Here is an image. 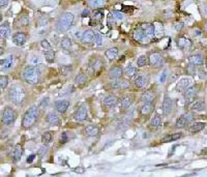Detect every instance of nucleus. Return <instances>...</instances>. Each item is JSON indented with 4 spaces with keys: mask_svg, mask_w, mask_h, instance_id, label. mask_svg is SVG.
<instances>
[{
    "mask_svg": "<svg viewBox=\"0 0 207 177\" xmlns=\"http://www.w3.org/2000/svg\"><path fill=\"white\" fill-rule=\"evenodd\" d=\"M26 98V92L24 87L21 86L19 84H15L9 88L8 90V98L13 104L17 105H22L23 102L25 100Z\"/></svg>",
    "mask_w": 207,
    "mask_h": 177,
    "instance_id": "nucleus-1",
    "label": "nucleus"
},
{
    "mask_svg": "<svg viewBox=\"0 0 207 177\" xmlns=\"http://www.w3.org/2000/svg\"><path fill=\"white\" fill-rule=\"evenodd\" d=\"M39 116V110L36 106H32L30 107L27 111L25 112L24 116H23L22 120V126L24 129H30L36 123L37 119Z\"/></svg>",
    "mask_w": 207,
    "mask_h": 177,
    "instance_id": "nucleus-2",
    "label": "nucleus"
},
{
    "mask_svg": "<svg viewBox=\"0 0 207 177\" xmlns=\"http://www.w3.org/2000/svg\"><path fill=\"white\" fill-rule=\"evenodd\" d=\"M74 20H75V16L72 13H64V14H62L56 24V30L59 33H63V32L67 31L72 27V25H73Z\"/></svg>",
    "mask_w": 207,
    "mask_h": 177,
    "instance_id": "nucleus-3",
    "label": "nucleus"
},
{
    "mask_svg": "<svg viewBox=\"0 0 207 177\" xmlns=\"http://www.w3.org/2000/svg\"><path fill=\"white\" fill-rule=\"evenodd\" d=\"M22 77L29 84H36L41 77V73L35 66H27L23 70Z\"/></svg>",
    "mask_w": 207,
    "mask_h": 177,
    "instance_id": "nucleus-4",
    "label": "nucleus"
},
{
    "mask_svg": "<svg viewBox=\"0 0 207 177\" xmlns=\"http://www.w3.org/2000/svg\"><path fill=\"white\" fill-rule=\"evenodd\" d=\"M16 120V113L11 108H5L2 112V122L6 125H11Z\"/></svg>",
    "mask_w": 207,
    "mask_h": 177,
    "instance_id": "nucleus-5",
    "label": "nucleus"
},
{
    "mask_svg": "<svg viewBox=\"0 0 207 177\" xmlns=\"http://www.w3.org/2000/svg\"><path fill=\"white\" fill-rule=\"evenodd\" d=\"M193 119H194V114L191 113V112H187V113L180 116V118L177 120V122H176L175 126L177 127V129L185 127L187 125H189V123L193 121Z\"/></svg>",
    "mask_w": 207,
    "mask_h": 177,
    "instance_id": "nucleus-6",
    "label": "nucleus"
},
{
    "mask_svg": "<svg viewBox=\"0 0 207 177\" xmlns=\"http://www.w3.org/2000/svg\"><path fill=\"white\" fill-rule=\"evenodd\" d=\"M87 116H88V112H87L86 107L85 106H81L74 113V119L77 122H82V121L86 120Z\"/></svg>",
    "mask_w": 207,
    "mask_h": 177,
    "instance_id": "nucleus-7",
    "label": "nucleus"
},
{
    "mask_svg": "<svg viewBox=\"0 0 207 177\" xmlns=\"http://www.w3.org/2000/svg\"><path fill=\"white\" fill-rule=\"evenodd\" d=\"M133 37H134V39L136 41H138V43H146V41H148V37H146L145 32H144V30L142 29L141 27L137 28V29H135L134 33H133Z\"/></svg>",
    "mask_w": 207,
    "mask_h": 177,
    "instance_id": "nucleus-8",
    "label": "nucleus"
},
{
    "mask_svg": "<svg viewBox=\"0 0 207 177\" xmlns=\"http://www.w3.org/2000/svg\"><path fill=\"white\" fill-rule=\"evenodd\" d=\"M141 28L144 30V32H145L146 37H148V39H153L155 35V27L153 24H151V23H144V24H142L141 25Z\"/></svg>",
    "mask_w": 207,
    "mask_h": 177,
    "instance_id": "nucleus-9",
    "label": "nucleus"
},
{
    "mask_svg": "<svg viewBox=\"0 0 207 177\" xmlns=\"http://www.w3.org/2000/svg\"><path fill=\"white\" fill-rule=\"evenodd\" d=\"M192 86V80L189 79V78H183V79L179 80V82L177 83V86H176V89L180 92H185L187 88Z\"/></svg>",
    "mask_w": 207,
    "mask_h": 177,
    "instance_id": "nucleus-10",
    "label": "nucleus"
},
{
    "mask_svg": "<svg viewBox=\"0 0 207 177\" xmlns=\"http://www.w3.org/2000/svg\"><path fill=\"white\" fill-rule=\"evenodd\" d=\"M13 65H14V57L13 56H8L4 59H1V61H0V68L2 72L11 70Z\"/></svg>",
    "mask_w": 207,
    "mask_h": 177,
    "instance_id": "nucleus-11",
    "label": "nucleus"
},
{
    "mask_svg": "<svg viewBox=\"0 0 207 177\" xmlns=\"http://www.w3.org/2000/svg\"><path fill=\"white\" fill-rule=\"evenodd\" d=\"M196 94H197V89L194 86H191L189 88H187L185 91V100H187V104L193 103V100L196 98Z\"/></svg>",
    "mask_w": 207,
    "mask_h": 177,
    "instance_id": "nucleus-12",
    "label": "nucleus"
},
{
    "mask_svg": "<svg viewBox=\"0 0 207 177\" xmlns=\"http://www.w3.org/2000/svg\"><path fill=\"white\" fill-rule=\"evenodd\" d=\"M121 76H122V68L120 66H115V67H112L111 70H109L108 73V77L111 80H116V79H120Z\"/></svg>",
    "mask_w": 207,
    "mask_h": 177,
    "instance_id": "nucleus-13",
    "label": "nucleus"
},
{
    "mask_svg": "<svg viewBox=\"0 0 207 177\" xmlns=\"http://www.w3.org/2000/svg\"><path fill=\"white\" fill-rule=\"evenodd\" d=\"M111 87L112 88H117V89H125L128 87V82L126 80L123 79H116V80H112L111 82Z\"/></svg>",
    "mask_w": 207,
    "mask_h": 177,
    "instance_id": "nucleus-14",
    "label": "nucleus"
},
{
    "mask_svg": "<svg viewBox=\"0 0 207 177\" xmlns=\"http://www.w3.org/2000/svg\"><path fill=\"white\" fill-rule=\"evenodd\" d=\"M26 34L24 32H16V33L13 35V41L16 44L17 46H22L26 43Z\"/></svg>",
    "mask_w": 207,
    "mask_h": 177,
    "instance_id": "nucleus-15",
    "label": "nucleus"
},
{
    "mask_svg": "<svg viewBox=\"0 0 207 177\" xmlns=\"http://www.w3.org/2000/svg\"><path fill=\"white\" fill-rule=\"evenodd\" d=\"M94 37H95V33L91 29H87L83 32L82 35V41L84 44H91L92 41H94Z\"/></svg>",
    "mask_w": 207,
    "mask_h": 177,
    "instance_id": "nucleus-16",
    "label": "nucleus"
},
{
    "mask_svg": "<svg viewBox=\"0 0 207 177\" xmlns=\"http://www.w3.org/2000/svg\"><path fill=\"white\" fill-rule=\"evenodd\" d=\"M69 107V103L65 100H57L55 103V110L59 113H64L66 110Z\"/></svg>",
    "mask_w": 207,
    "mask_h": 177,
    "instance_id": "nucleus-17",
    "label": "nucleus"
},
{
    "mask_svg": "<svg viewBox=\"0 0 207 177\" xmlns=\"http://www.w3.org/2000/svg\"><path fill=\"white\" fill-rule=\"evenodd\" d=\"M149 63L153 66H161L163 64V58L159 53H152L149 55Z\"/></svg>",
    "mask_w": 207,
    "mask_h": 177,
    "instance_id": "nucleus-18",
    "label": "nucleus"
},
{
    "mask_svg": "<svg viewBox=\"0 0 207 177\" xmlns=\"http://www.w3.org/2000/svg\"><path fill=\"white\" fill-rule=\"evenodd\" d=\"M177 46L180 49H183V50H187L192 46V41L187 37H180L179 39H177Z\"/></svg>",
    "mask_w": 207,
    "mask_h": 177,
    "instance_id": "nucleus-19",
    "label": "nucleus"
},
{
    "mask_svg": "<svg viewBox=\"0 0 207 177\" xmlns=\"http://www.w3.org/2000/svg\"><path fill=\"white\" fill-rule=\"evenodd\" d=\"M173 109V102L170 98H166L163 102V112L165 115H169Z\"/></svg>",
    "mask_w": 207,
    "mask_h": 177,
    "instance_id": "nucleus-20",
    "label": "nucleus"
},
{
    "mask_svg": "<svg viewBox=\"0 0 207 177\" xmlns=\"http://www.w3.org/2000/svg\"><path fill=\"white\" fill-rule=\"evenodd\" d=\"M46 121L52 125H59L60 117L57 115L56 113H54V112H51V113H49L48 115H47V117H46Z\"/></svg>",
    "mask_w": 207,
    "mask_h": 177,
    "instance_id": "nucleus-21",
    "label": "nucleus"
},
{
    "mask_svg": "<svg viewBox=\"0 0 207 177\" xmlns=\"http://www.w3.org/2000/svg\"><path fill=\"white\" fill-rule=\"evenodd\" d=\"M23 148L21 145H16L13 150V153H11V159H14V162H18L21 159L23 155Z\"/></svg>",
    "mask_w": 207,
    "mask_h": 177,
    "instance_id": "nucleus-22",
    "label": "nucleus"
},
{
    "mask_svg": "<svg viewBox=\"0 0 207 177\" xmlns=\"http://www.w3.org/2000/svg\"><path fill=\"white\" fill-rule=\"evenodd\" d=\"M102 103H104V105H105L106 107L112 108V107H114V106H116L117 103H118V100H117L116 96H106V98H104Z\"/></svg>",
    "mask_w": 207,
    "mask_h": 177,
    "instance_id": "nucleus-23",
    "label": "nucleus"
},
{
    "mask_svg": "<svg viewBox=\"0 0 207 177\" xmlns=\"http://www.w3.org/2000/svg\"><path fill=\"white\" fill-rule=\"evenodd\" d=\"M85 133L88 137H96L100 133V129L95 125H87L85 127Z\"/></svg>",
    "mask_w": 207,
    "mask_h": 177,
    "instance_id": "nucleus-24",
    "label": "nucleus"
},
{
    "mask_svg": "<svg viewBox=\"0 0 207 177\" xmlns=\"http://www.w3.org/2000/svg\"><path fill=\"white\" fill-rule=\"evenodd\" d=\"M148 83V77L147 76H139L135 80V85L138 88H144Z\"/></svg>",
    "mask_w": 207,
    "mask_h": 177,
    "instance_id": "nucleus-25",
    "label": "nucleus"
},
{
    "mask_svg": "<svg viewBox=\"0 0 207 177\" xmlns=\"http://www.w3.org/2000/svg\"><path fill=\"white\" fill-rule=\"evenodd\" d=\"M189 60L191 63L195 64V65H202L204 63V60H203L202 55L200 54H195V55H191L189 57Z\"/></svg>",
    "mask_w": 207,
    "mask_h": 177,
    "instance_id": "nucleus-26",
    "label": "nucleus"
},
{
    "mask_svg": "<svg viewBox=\"0 0 207 177\" xmlns=\"http://www.w3.org/2000/svg\"><path fill=\"white\" fill-rule=\"evenodd\" d=\"M0 34L1 37H4V39H7V37L11 35V27H9L8 23H2L1 24V27H0Z\"/></svg>",
    "mask_w": 207,
    "mask_h": 177,
    "instance_id": "nucleus-27",
    "label": "nucleus"
},
{
    "mask_svg": "<svg viewBox=\"0 0 207 177\" xmlns=\"http://www.w3.org/2000/svg\"><path fill=\"white\" fill-rule=\"evenodd\" d=\"M119 54V51L117 48H110L106 51L105 55L109 60H114V59H116L117 56Z\"/></svg>",
    "mask_w": 207,
    "mask_h": 177,
    "instance_id": "nucleus-28",
    "label": "nucleus"
},
{
    "mask_svg": "<svg viewBox=\"0 0 207 177\" xmlns=\"http://www.w3.org/2000/svg\"><path fill=\"white\" fill-rule=\"evenodd\" d=\"M142 100L144 103H153L154 100V93L150 90H147L142 94Z\"/></svg>",
    "mask_w": 207,
    "mask_h": 177,
    "instance_id": "nucleus-29",
    "label": "nucleus"
},
{
    "mask_svg": "<svg viewBox=\"0 0 207 177\" xmlns=\"http://www.w3.org/2000/svg\"><path fill=\"white\" fill-rule=\"evenodd\" d=\"M153 110V103H144V105L141 107L142 115H148L150 114Z\"/></svg>",
    "mask_w": 207,
    "mask_h": 177,
    "instance_id": "nucleus-30",
    "label": "nucleus"
},
{
    "mask_svg": "<svg viewBox=\"0 0 207 177\" xmlns=\"http://www.w3.org/2000/svg\"><path fill=\"white\" fill-rule=\"evenodd\" d=\"M204 127H205L204 122H195L189 126V131H191V133H198L201 132Z\"/></svg>",
    "mask_w": 207,
    "mask_h": 177,
    "instance_id": "nucleus-31",
    "label": "nucleus"
},
{
    "mask_svg": "<svg viewBox=\"0 0 207 177\" xmlns=\"http://www.w3.org/2000/svg\"><path fill=\"white\" fill-rule=\"evenodd\" d=\"M106 0H89V6L92 8H100L105 5Z\"/></svg>",
    "mask_w": 207,
    "mask_h": 177,
    "instance_id": "nucleus-32",
    "label": "nucleus"
},
{
    "mask_svg": "<svg viewBox=\"0 0 207 177\" xmlns=\"http://www.w3.org/2000/svg\"><path fill=\"white\" fill-rule=\"evenodd\" d=\"M132 104H133V100H132V98H130V96H125V98H123L120 102V106L123 110L128 109V108L132 106Z\"/></svg>",
    "mask_w": 207,
    "mask_h": 177,
    "instance_id": "nucleus-33",
    "label": "nucleus"
},
{
    "mask_svg": "<svg viewBox=\"0 0 207 177\" xmlns=\"http://www.w3.org/2000/svg\"><path fill=\"white\" fill-rule=\"evenodd\" d=\"M181 136H182L181 133L170 135V136H167V137H165L164 139H162V142L163 143H165V142H172V141H176V140H178L179 138H181Z\"/></svg>",
    "mask_w": 207,
    "mask_h": 177,
    "instance_id": "nucleus-34",
    "label": "nucleus"
},
{
    "mask_svg": "<svg viewBox=\"0 0 207 177\" xmlns=\"http://www.w3.org/2000/svg\"><path fill=\"white\" fill-rule=\"evenodd\" d=\"M60 46H61V48L63 49V50L68 51L72 48L71 39H68V37H63V39H61V44H60Z\"/></svg>",
    "mask_w": 207,
    "mask_h": 177,
    "instance_id": "nucleus-35",
    "label": "nucleus"
},
{
    "mask_svg": "<svg viewBox=\"0 0 207 177\" xmlns=\"http://www.w3.org/2000/svg\"><path fill=\"white\" fill-rule=\"evenodd\" d=\"M87 82V76L84 74H78L75 78V83L77 85H83Z\"/></svg>",
    "mask_w": 207,
    "mask_h": 177,
    "instance_id": "nucleus-36",
    "label": "nucleus"
},
{
    "mask_svg": "<svg viewBox=\"0 0 207 177\" xmlns=\"http://www.w3.org/2000/svg\"><path fill=\"white\" fill-rule=\"evenodd\" d=\"M137 72H138V70L133 65H128L126 68H125V75L130 78L135 77V76L137 75Z\"/></svg>",
    "mask_w": 207,
    "mask_h": 177,
    "instance_id": "nucleus-37",
    "label": "nucleus"
},
{
    "mask_svg": "<svg viewBox=\"0 0 207 177\" xmlns=\"http://www.w3.org/2000/svg\"><path fill=\"white\" fill-rule=\"evenodd\" d=\"M193 110L196 112H202L205 110V104L202 100H198L197 103L193 105Z\"/></svg>",
    "mask_w": 207,
    "mask_h": 177,
    "instance_id": "nucleus-38",
    "label": "nucleus"
},
{
    "mask_svg": "<svg viewBox=\"0 0 207 177\" xmlns=\"http://www.w3.org/2000/svg\"><path fill=\"white\" fill-rule=\"evenodd\" d=\"M45 58L48 62H53L55 59V52L52 50V49H51V50H46Z\"/></svg>",
    "mask_w": 207,
    "mask_h": 177,
    "instance_id": "nucleus-39",
    "label": "nucleus"
},
{
    "mask_svg": "<svg viewBox=\"0 0 207 177\" xmlns=\"http://www.w3.org/2000/svg\"><path fill=\"white\" fill-rule=\"evenodd\" d=\"M51 140H52V133L51 132H45L41 135V142H43L45 145L50 143Z\"/></svg>",
    "mask_w": 207,
    "mask_h": 177,
    "instance_id": "nucleus-40",
    "label": "nucleus"
},
{
    "mask_svg": "<svg viewBox=\"0 0 207 177\" xmlns=\"http://www.w3.org/2000/svg\"><path fill=\"white\" fill-rule=\"evenodd\" d=\"M102 61H100V59H95V60H93V61L91 62L90 67L92 68L93 72H98V70H100L102 68Z\"/></svg>",
    "mask_w": 207,
    "mask_h": 177,
    "instance_id": "nucleus-41",
    "label": "nucleus"
},
{
    "mask_svg": "<svg viewBox=\"0 0 207 177\" xmlns=\"http://www.w3.org/2000/svg\"><path fill=\"white\" fill-rule=\"evenodd\" d=\"M161 124H162V117L159 115L153 116V118L151 119V125L153 127H159Z\"/></svg>",
    "mask_w": 207,
    "mask_h": 177,
    "instance_id": "nucleus-42",
    "label": "nucleus"
},
{
    "mask_svg": "<svg viewBox=\"0 0 207 177\" xmlns=\"http://www.w3.org/2000/svg\"><path fill=\"white\" fill-rule=\"evenodd\" d=\"M137 64H138L139 67H143V66H145L146 64H147V58H146V56H144V55L140 56L139 58H138V60H137Z\"/></svg>",
    "mask_w": 207,
    "mask_h": 177,
    "instance_id": "nucleus-43",
    "label": "nucleus"
},
{
    "mask_svg": "<svg viewBox=\"0 0 207 177\" xmlns=\"http://www.w3.org/2000/svg\"><path fill=\"white\" fill-rule=\"evenodd\" d=\"M7 84H8V79H7V77L1 76V77H0V87L2 89H4L5 87L7 86Z\"/></svg>",
    "mask_w": 207,
    "mask_h": 177,
    "instance_id": "nucleus-44",
    "label": "nucleus"
},
{
    "mask_svg": "<svg viewBox=\"0 0 207 177\" xmlns=\"http://www.w3.org/2000/svg\"><path fill=\"white\" fill-rule=\"evenodd\" d=\"M94 43L96 46H102V37L100 33H95V37H94Z\"/></svg>",
    "mask_w": 207,
    "mask_h": 177,
    "instance_id": "nucleus-45",
    "label": "nucleus"
},
{
    "mask_svg": "<svg viewBox=\"0 0 207 177\" xmlns=\"http://www.w3.org/2000/svg\"><path fill=\"white\" fill-rule=\"evenodd\" d=\"M18 23L22 26H26L28 23H29V19H28L27 17H20L18 20Z\"/></svg>",
    "mask_w": 207,
    "mask_h": 177,
    "instance_id": "nucleus-46",
    "label": "nucleus"
},
{
    "mask_svg": "<svg viewBox=\"0 0 207 177\" xmlns=\"http://www.w3.org/2000/svg\"><path fill=\"white\" fill-rule=\"evenodd\" d=\"M41 46L45 50H51V49H52V46L49 44V41H47V39H43V41H41Z\"/></svg>",
    "mask_w": 207,
    "mask_h": 177,
    "instance_id": "nucleus-47",
    "label": "nucleus"
},
{
    "mask_svg": "<svg viewBox=\"0 0 207 177\" xmlns=\"http://www.w3.org/2000/svg\"><path fill=\"white\" fill-rule=\"evenodd\" d=\"M187 73L189 75H194V74L196 73V68H195V64L191 63L189 66H187Z\"/></svg>",
    "mask_w": 207,
    "mask_h": 177,
    "instance_id": "nucleus-48",
    "label": "nucleus"
},
{
    "mask_svg": "<svg viewBox=\"0 0 207 177\" xmlns=\"http://www.w3.org/2000/svg\"><path fill=\"white\" fill-rule=\"evenodd\" d=\"M102 19V11H96L95 14H94L93 20L95 21V22H98V21H100Z\"/></svg>",
    "mask_w": 207,
    "mask_h": 177,
    "instance_id": "nucleus-49",
    "label": "nucleus"
},
{
    "mask_svg": "<svg viewBox=\"0 0 207 177\" xmlns=\"http://www.w3.org/2000/svg\"><path fill=\"white\" fill-rule=\"evenodd\" d=\"M183 23L182 22H176L175 24H174V29L176 30V31H180V30L182 29V27H183Z\"/></svg>",
    "mask_w": 207,
    "mask_h": 177,
    "instance_id": "nucleus-50",
    "label": "nucleus"
},
{
    "mask_svg": "<svg viewBox=\"0 0 207 177\" xmlns=\"http://www.w3.org/2000/svg\"><path fill=\"white\" fill-rule=\"evenodd\" d=\"M60 72H61V74H63V75H67L68 72H71V67H69V66H61V67H60Z\"/></svg>",
    "mask_w": 207,
    "mask_h": 177,
    "instance_id": "nucleus-51",
    "label": "nucleus"
},
{
    "mask_svg": "<svg viewBox=\"0 0 207 177\" xmlns=\"http://www.w3.org/2000/svg\"><path fill=\"white\" fill-rule=\"evenodd\" d=\"M113 16H114V18L117 19V20H122L123 19V14H121L120 11H114Z\"/></svg>",
    "mask_w": 207,
    "mask_h": 177,
    "instance_id": "nucleus-52",
    "label": "nucleus"
},
{
    "mask_svg": "<svg viewBox=\"0 0 207 177\" xmlns=\"http://www.w3.org/2000/svg\"><path fill=\"white\" fill-rule=\"evenodd\" d=\"M68 138H67V135H66V133H62L61 134V137H60V141H61L62 144H65L66 142H67Z\"/></svg>",
    "mask_w": 207,
    "mask_h": 177,
    "instance_id": "nucleus-53",
    "label": "nucleus"
},
{
    "mask_svg": "<svg viewBox=\"0 0 207 177\" xmlns=\"http://www.w3.org/2000/svg\"><path fill=\"white\" fill-rule=\"evenodd\" d=\"M47 147L46 146H44V147H41V148H39V155H41V157H43L44 155H45L46 152H47Z\"/></svg>",
    "mask_w": 207,
    "mask_h": 177,
    "instance_id": "nucleus-54",
    "label": "nucleus"
},
{
    "mask_svg": "<svg viewBox=\"0 0 207 177\" xmlns=\"http://www.w3.org/2000/svg\"><path fill=\"white\" fill-rule=\"evenodd\" d=\"M9 0H0V5H1V7H5L7 4H8Z\"/></svg>",
    "mask_w": 207,
    "mask_h": 177,
    "instance_id": "nucleus-55",
    "label": "nucleus"
},
{
    "mask_svg": "<svg viewBox=\"0 0 207 177\" xmlns=\"http://www.w3.org/2000/svg\"><path fill=\"white\" fill-rule=\"evenodd\" d=\"M35 159V155H30V157H27V161H26V162H27L28 164H31L32 162H33V159Z\"/></svg>",
    "mask_w": 207,
    "mask_h": 177,
    "instance_id": "nucleus-56",
    "label": "nucleus"
},
{
    "mask_svg": "<svg viewBox=\"0 0 207 177\" xmlns=\"http://www.w3.org/2000/svg\"><path fill=\"white\" fill-rule=\"evenodd\" d=\"M166 74H167V72L166 70H164V72H163V75L161 76V82H165V80H166Z\"/></svg>",
    "mask_w": 207,
    "mask_h": 177,
    "instance_id": "nucleus-57",
    "label": "nucleus"
},
{
    "mask_svg": "<svg viewBox=\"0 0 207 177\" xmlns=\"http://www.w3.org/2000/svg\"><path fill=\"white\" fill-rule=\"evenodd\" d=\"M89 16V11L88 9H84V11H82V17L84 18V17H88Z\"/></svg>",
    "mask_w": 207,
    "mask_h": 177,
    "instance_id": "nucleus-58",
    "label": "nucleus"
},
{
    "mask_svg": "<svg viewBox=\"0 0 207 177\" xmlns=\"http://www.w3.org/2000/svg\"><path fill=\"white\" fill-rule=\"evenodd\" d=\"M199 75H200V79H205V78H206V75H205V73L202 74V70H200V72H199Z\"/></svg>",
    "mask_w": 207,
    "mask_h": 177,
    "instance_id": "nucleus-59",
    "label": "nucleus"
},
{
    "mask_svg": "<svg viewBox=\"0 0 207 177\" xmlns=\"http://www.w3.org/2000/svg\"><path fill=\"white\" fill-rule=\"evenodd\" d=\"M203 11H204L205 15H207V5H205V6L203 7Z\"/></svg>",
    "mask_w": 207,
    "mask_h": 177,
    "instance_id": "nucleus-60",
    "label": "nucleus"
},
{
    "mask_svg": "<svg viewBox=\"0 0 207 177\" xmlns=\"http://www.w3.org/2000/svg\"><path fill=\"white\" fill-rule=\"evenodd\" d=\"M196 33L198 34V35H200V34H201V31H200V30H196Z\"/></svg>",
    "mask_w": 207,
    "mask_h": 177,
    "instance_id": "nucleus-61",
    "label": "nucleus"
},
{
    "mask_svg": "<svg viewBox=\"0 0 207 177\" xmlns=\"http://www.w3.org/2000/svg\"><path fill=\"white\" fill-rule=\"evenodd\" d=\"M205 31L207 32V24H206V25H205Z\"/></svg>",
    "mask_w": 207,
    "mask_h": 177,
    "instance_id": "nucleus-62",
    "label": "nucleus"
}]
</instances>
